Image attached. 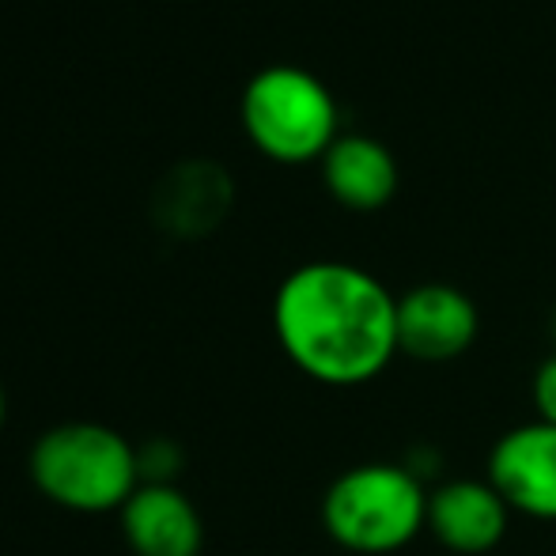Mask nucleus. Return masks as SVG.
Segmentation results:
<instances>
[{"mask_svg":"<svg viewBox=\"0 0 556 556\" xmlns=\"http://www.w3.org/2000/svg\"><path fill=\"white\" fill-rule=\"evenodd\" d=\"M481 337L473 295L446 280H425L397 295V352L413 364H454Z\"/></svg>","mask_w":556,"mask_h":556,"instance_id":"39448f33","label":"nucleus"},{"mask_svg":"<svg viewBox=\"0 0 556 556\" xmlns=\"http://www.w3.org/2000/svg\"><path fill=\"white\" fill-rule=\"evenodd\" d=\"M30 481L50 504L80 515L122 511L140 489L137 446L99 420L46 428L30 446Z\"/></svg>","mask_w":556,"mask_h":556,"instance_id":"7ed1b4c3","label":"nucleus"},{"mask_svg":"<svg viewBox=\"0 0 556 556\" xmlns=\"http://www.w3.org/2000/svg\"><path fill=\"white\" fill-rule=\"evenodd\" d=\"M235 208V178L216 160H178L152 186L148 216L163 235L198 242L216 235Z\"/></svg>","mask_w":556,"mask_h":556,"instance_id":"0eeeda50","label":"nucleus"},{"mask_svg":"<svg viewBox=\"0 0 556 556\" xmlns=\"http://www.w3.org/2000/svg\"><path fill=\"white\" fill-rule=\"evenodd\" d=\"M428 484L402 462H359L323 492V530L352 556H394L428 530Z\"/></svg>","mask_w":556,"mask_h":556,"instance_id":"f03ea898","label":"nucleus"},{"mask_svg":"<svg viewBox=\"0 0 556 556\" xmlns=\"http://www.w3.org/2000/svg\"><path fill=\"white\" fill-rule=\"evenodd\" d=\"M117 515L132 556H201L205 522L178 484H140Z\"/></svg>","mask_w":556,"mask_h":556,"instance_id":"1a4fd4ad","label":"nucleus"},{"mask_svg":"<svg viewBox=\"0 0 556 556\" xmlns=\"http://www.w3.org/2000/svg\"><path fill=\"white\" fill-rule=\"evenodd\" d=\"M402 466L409 469V473L417 477V481H425L428 489H432V484H440V473H443V454L435 451L432 443H420V446H413V451L405 454Z\"/></svg>","mask_w":556,"mask_h":556,"instance_id":"ddd939ff","label":"nucleus"},{"mask_svg":"<svg viewBox=\"0 0 556 556\" xmlns=\"http://www.w3.org/2000/svg\"><path fill=\"white\" fill-rule=\"evenodd\" d=\"M545 333H549V341H553V352H556V307L549 311V323H545Z\"/></svg>","mask_w":556,"mask_h":556,"instance_id":"4468645a","label":"nucleus"},{"mask_svg":"<svg viewBox=\"0 0 556 556\" xmlns=\"http://www.w3.org/2000/svg\"><path fill=\"white\" fill-rule=\"evenodd\" d=\"M530 402H534V420L556 425V352L534 367V379H530Z\"/></svg>","mask_w":556,"mask_h":556,"instance_id":"f8f14e48","label":"nucleus"},{"mask_svg":"<svg viewBox=\"0 0 556 556\" xmlns=\"http://www.w3.org/2000/svg\"><path fill=\"white\" fill-rule=\"evenodd\" d=\"M273 333L288 364L330 390L382 379L397 352V295L352 262H307L273 295Z\"/></svg>","mask_w":556,"mask_h":556,"instance_id":"f257e3e1","label":"nucleus"},{"mask_svg":"<svg viewBox=\"0 0 556 556\" xmlns=\"http://www.w3.org/2000/svg\"><path fill=\"white\" fill-rule=\"evenodd\" d=\"M182 446L167 435H152L137 446V469H140V484H175L178 473L186 466Z\"/></svg>","mask_w":556,"mask_h":556,"instance_id":"9b49d317","label":"nucleus"},{"mask_svg":"<svg viewBox=\"0 0 556 556\" xmlns=\"http://www.w3.org/2000/svg\"><path fill=\"white\" fill-rule=\"evenodd\" d=\"M318 167L326 193L349 213H382L402 186L394 152L367 132H341Z\"/></svg>","mask_w":556,"mask_h":556,"instance_id":"9d476101","label":"nucleus"},{"mask_svg":"<svg viewBox=\"0 0 556 556\" xmlns=\"http://www.w3.org/2000/svg\"><path fill=\"white\" fill-rule=\"evenodd\" d=\"M484 481L507 500L515 515L556 522V425L527 420L489 446Z\"/></svg>","mask_w":556,"mask_h":556,"instance_id":"423d86ee","label":"nucleus"},{"mask_svg":"<svg viewBox=\"0 0 556 556\" xmlns=\"http://www.w3.org/2000/svg\"><path fill=\"white\" fill-rule=\"evenodd\" d=\"M511 507L484 477H446L428 492V534L451 556H489L511 530Z\"/></svg>","mask_w":556,"mask_h":556,"instance_id":"6e6552de","label":"nucleus"},{"mask_svg":"<svg viewBox=\"0 0 556 556\" xmlns=\"http://www.w3.org/2000/svg\"><path fill=\"white\" fill-rule=\"evenodd\" d=\"M4 417H8V394H4V382H0V428H4Z\"/></svg>","mask_w":556,"mask_h":556,"instance_id":"2eb2a0df","label":"nucleus"},{"mask_svg":"<svg viewBox=\"0 0 556 556\" xmlns=\"http://www.w3.org/2000/svg\"><path fill=\"white\" fill-rule=\"evenodd\" d=\"M239 122L254 152L280 167L323 163L341 137L333 91L300 65H269L250 76L239 99Z\"/></svg>","mask_w":556,"mask_h":556,"instance_id":"20e7f679","label":"nucleus"}]
</instances>
